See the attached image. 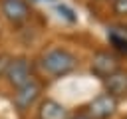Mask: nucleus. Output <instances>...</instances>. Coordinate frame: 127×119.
Here are the masks:
<instances>
[{"instance_id": "nucleus-1", "label": "nucleus", "mask_w": 127, "mask_h": 119, "mask_svg": "<svg viewBox=\"0 0 127 119\" xmlns=\"http://www.w3.org/2000/svg\"><path fill=\"white\" fill-rule=\"evenodd\" d=\"M75 65H77L75 56L69 54L67 50H62V48H54L42 56V69L50 75H56V77L73 71Z\"/></svg>"}, {"instance_id": "nucleus-2", "label": "nucleus", "mask_w": 127, "mask_h": 119, "mask_svg": "<svg viewBox=\"0 0 127 119\" xmlns=\"http://www.w3.org/2000/svg\"><path fill=\"white\" fill-rule=\"evenodd\" d=\"M6 79L10 85H14L16 89L26 85L30 79H32V73H30V65L24 58H16V60H10V65L6 69Z\"/></svg>"}, {"instance_id": "nucleus-3", "label": "nucleus", "mask_w": 127, "mask_h": 119, "mask_svg": "<svg viewBox=\"0 0 127 119\" xmlns=\"http://www.w3.org/2000/svg\"><path fill=\"white\" fill-rule=\"evenodd\" d=\"M0 8H2L4 18L14 24H22L30 18V6L24 0H2Z\"/></svg>"}, {"instance_id": "nucleus-4", "label": "nucleus", "mask_w": 127, "mask_h": 119, "mask_svg": "<svg viewBox=\"0 0 127 119\" xmlns=\"http://www.w3.org/2000/svg\"><path fill=\"white\" fill-rule=\"evenodd\" d=\"M117 109V101L113 95L109 93H103L99 97H95L89 105H87V113L93 117V119H105L109 115H113Z\"/></svg>"}, {"instance_id": "nucleus-5", "label": "nucleus", "mask_w": 127, "mask_h": 119, "mask_svg": "<svg viewBox=\"0 0 127 119\" xmlns=\"http://www.w3.org/2000/svg\"><path fill=\"white\" fill-rule=\"evenodd\" d=\"M119 69V61H117V58L115 56H111V54H107V52H97L95 56H93V60H91V71L97 75V77H107V75H111L113 71H117Z\"/></svg>"}, {"instance_id": "nucleus-6", "label": "nucleus", "mask_w": 127, "mask_h": 119, "mask_svg": "<svg viewBox=\"0 0 127 119\" xmlns=\"http://www.w3.org/2000/svg\"><path fill=\"white\" fill-rule=\"evenodd\" d=\"M40 91H42L40 83L34 81V79H30L26 85L18 87V91L14 93V103H16V107H18V109H28V107L38 99Z\"/></svg>"}, {"instance_id": "nucleus-7", "label": "nucleus", "mask_w": 127, "mask_h": 119, "mask_svg": "<svg viewBox=\"0 0 127 119\" xmlns=\"http://www.w3.org/2000/svg\"><path fill=\"white\" fill-rule=\"evenodd\" d=\"M103 81H105V89H107L109 95L117 97V95L127 93V71H125V69H117V71H113V73L107 75Z\"/></svg>"}, {"instance_id": "nucleus-8", "label": "nucleus", "mask_w": 127, "mask_h": 119, "mask_svg": "<svg viewBox=\"0 0 127 119\" xmlns=\"http://www.w3.org/2000/svg\"><path fill=\"white\" fill-rule=\"evenodd\" d=\"M38 115H40V119H67V109L54 99H46L40 105Z\"/></svg>"}, {"instance_id": "nucleus-9", "label": "nucleus", "mask_w": 127, "mask_h": 119, "mask_svg": "<svg viewBox=\"0 0 127 119\" xmlns=\"http://www.w3.org/2000/svg\"><path fill=\"white\" fill-rule=\"evenodd\" d=\"M109 40L113 42V46H115L119 52H125V54H127V38L117 36V34H109Z\"/></svg>"}, {"instance_id": "nucleus-10", "label": "nucleus", "mask_w": 127, "mask_h": 119, "mask_svg": "<svg viewBox=\"0 0 127 119\" xmlns=\"http://www.w3.org/2000/svg\"><path fill=\"white\" fill-rule=\"evenodd\" d=\"M58 12H60L67 22H75V20H77V16L73 14V10H71V8H67L65 4H58Z\"/></svg>"}, {"instance_id": "nucleus-11", "label": "nucleus", "mask_w": 127, "mask_h": 119, "mask_svg": "<svg viewBox=\"0 0 127 119\" xmlns=\"http://www.w3.org/2000/svg\"><path fill=\"white\" fill-rule=\"evenodd\" d=\"M113 12L117 16H127V0H113Z\"/></svg>"}, {"instance_id": "nucleus-12", "label": "nucleus", "mask_w": 127, "mask_h": 119, "mask_svg": "<svg viewBox=\"0 0 127 119\" xmlns=\"http://www.w3.org/2000/svg\"><path fill=\"white\" fill-rule=\"evenodd\" d=\"M10 56H6V54H0V77L2 75H6V69H8V65H10Z\"/></svg>"}, {"instance_id": "nucleus-13", "label": "nucleus", "mask_w": 127, "mask_h": 119, "mask_svg": "<svg viewBox=\"0 0 127 119\" xmlns=\"http://www.w3.org/2000/svg\"><path fill=\"white\" fill-rule=\"evenodd\" d=\"M75 119H89V117H75Z\"/></svg>"}]
</instances>
